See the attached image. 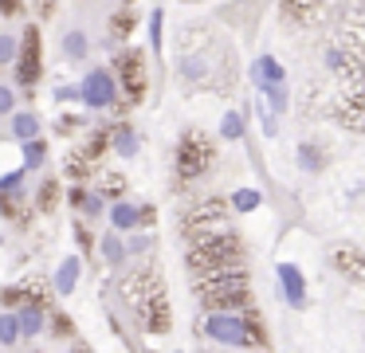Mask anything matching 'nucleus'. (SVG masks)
Returning <instances> with one entry per match:
<instances>
[{"instance_id": "nucleus-13", "label": "nucleus", "mask_w": 365, "mask_h": 353, "mask_svg": "<svg viewBox=\"0 0 365 353\" xmlns=\"http://www.w3.org/2000/svg\"><path fill=\"white\" fill-rule=\"evenodd\" d=\"M299 169L302 173H322L326 169V153H322V145H314V141H299Z\"/></svg>"}, {"instance_id": "nucleus-16", "label": "nucleus", "mask_w": 365, "mask_h": 353, "mask_svg": "<svg viewBox=\"0 0 365 353\" xmlns=\"http://www.w3.org/2000/svg\"><path fill=\"white\" fill-rule=\"evenodd\" d=\"M244 130H247L244 110H228V114L220 118V138L224 141H240V138H244Z\"/></svg>"}, {"instance_id": "nucleus-24", "label": "nucleus", "mask_w": 365, "mask_h": 353, "mask_svg": "<svg viewBox=\"0 0 365 353\" xmlns=\"http://www.w3.org/2000/svg\"><path fill=\"white\" fill-rule=\"evenodd\" d=\"M338 267L346 275H354V279H361V275H365V259H354V247L338 251Z\"/></svg>"}, {"instance_id": "nucleus-11", "label": "nucleus", "mask_w": 365, "mask_h": 353, "mask_svg": "<svg viewBox=\"0 0 365 353\" xmlns=\"http://www.w3.org/2000/svg\"><path fill=\"white\" fill-rule=\"evenodd\" d=\"M259 94H263V106H267L275 118H283L287 110H291V86H287V83H279V86H263Z\"/></svg>"}, {"instance_id": "nucleus-20", "label": "nucleus", "mask_w": 365, "mask_h": 353, "mask_svg": "<svg viewBox=\"0 0 365 353\" xmlns=\"http://www.w3.org/2000/svg\"><path fill=\"white\" fill-rule=\"evenodd\" d=\"M138 149H142L138 133L130 130V126H118V130H114V153L118 157H138Z\"/></svg>"}, {"instance_id": "nucleus-27", "label": "nucleus", "mask_w": 365, "mask_h": 353, "mask_svg": "<svg viewBox=\"0 0 365 353\" xmlns=\"http://www.w3.org/2000/svg\"><path fill=\"white\" fill-rule=\"evenodd\" d=\"M322 63H326V67H330V71H346L349 55L341 51V47H326V51H322Z\"/></svg>"}, {"instance_id": "nucleus-23", "label": "nucleus", "mask_w": 365, "mask_h": 353, "mask_svg": "<svg viewBox=\"0 0 365 353\" xmlns=\"http://www.w3.org/2000/svg\"><path fill=\"white\" fill-rule=\"evenodd\" d=\"M24 173H28V169L0 177V200H4V196H24Z\"/></svg>"}, {"instance_id": "nucleus-5", "label": "nucleus", "mask_w": 365, "mask_h": 353, "mask_svg": "<svg viewBox=\"0 0 365 353\" xmlns=\"http://www.w3.org/2000/svg\"><path fill=\"white\" fill-rule=\"evenodd\" d=\"M247 75H252V83H255V91H263V86H279V83H287V71H283V63L275 59V55H259V59L247 67Z\"/></svg>"}, {"instance_id": "nucleus-15", "label": "nucleus", "mask_w": 365, "mask_h": 353, "mask_svg": "<svg viewBox=\"0 0 365 353\" xmlns=\"http://www.w3.org/2000/svg\"><path fill=\"white\" fill-rule=\"evenodd\" d=\"M177 75H181L185 83H205V78H208V63L200 59V55H185V59L177 63Z\"/></svg>"}, {"instance_id": "nucleus-28", "label": "nucleus", "mask_w": 365, "mask_h": 353, "mask_svg": "<svg viewBox=\"0 0 365 353\" xmlns=\"http://www.w3.org/2000/svg\"><path fill=\"white\" fill-rule=\"evenodd\" d=\"M145 247H150V235H138V232L126 235V251H130V255H142Z\"/></svg>"}, {"instance_id": "nucleus-26", "label": "nucleus", "mask_w": 365, "mask_h": 353, "mask_svg": "<svg viewBox=\"0 0 365 353\" xmlns=\"http://www.w3.org/2000/svg\"><path fill=\"white\" fill-rule=\"evenodd\" d=\"M16 98H20V94H16V86L0 78V118H9L12 110H16Z\"/></svg>"}, {"instance_id": "nucleus-32", "label": "nucleus", "mask_w": 365, "mask_h": 353, "mask_svg": "<svg viewBox=\"0 0 365 353\" xmlns=\"http://www.w3.org/2000/svg\"><path fill=\"white\" fill-rule=\"evenodd\" d=\"M0 353H4V349H0Z\"/></svg>"}, {"instance_id": "nucleus-2", "label": "nucleus", "mask_w": 365, "mask_h": 353, "mask_svg": "<svg viewBox=\"0 0 365 353\" xmlns=\"http://www.w3.org/2000/svg\"><path fill=\"white\" fill-rule=\"evenodd\" d=\"M79 102L87 110H110L118 102V78L110 67H91L79 78Z\"/></svg>"}, {"instance_id": "nucleus-7", "label": "nucleus", "mask_w": 365, "mask_h": 353, "mask_svg": "<svg viewBox=\"0 0 365 353\" xmlns=\"http://www.w3.org/2000/svg\"><path fill=\"white\" fill-rule=\"evenodd\" d=\"M208 157H212V149H205L197 138H185V145H181V177H197V173L208 165Z\"/></svg>"}, {"instance_id": "nucleus-10", "label": "nucleus", "mask_w": 365, "mask_h": 353, "mask_svg": "<svg viewBox=\"0 0 365 353\" xmlns=\"http://www.w3.org/2000/svg\"><path fill=\"white\" fill-rule=\"evenodd\" d=\"M59 47H63L67 63H83L91 55V36L83 28H67L63 31V44H59Z\"/></svg>"}, {"instance_id": "nucleus-18", "label": "nucleus", "mask_w": 365, "mask_h": 353, "mask_svg": "<svg viewBox=\"0 0 365 353\" xmlns=\"http://www.w3.org/2000/svg\"><path fill=\"white\" fill-rule=\"evenodd\" d=\"M20 153H24V169H40L48 161V141L32 138V141H20Z\"/></svg>"}, {"instance_id": "nucleus-3", "label": "nucleus", "mask_w": 365, "mask_h": 353, "mask_svg": "<svg viewBox=\"0 0 365 353\" xmlns=\"http://www.w3.org/2000/svg\"><path fill=\"white\" fill-rule=\"evenodd\" d=\"M275 279H279V295L291 310H307V275H302L299 263H279L275 267Z\"/></svg>"}, {"instance_id": "nucleus-14", "label": "nucleus", "mask_w": 365, "mask_h": 353, "mask_svg": "<svg viewBox=\"0 0 365 353\" xmlns=\"http://www.w3.org/2000/svg\"><path fill=\"white\" fill-rule=\"evenodd\" d=\"M24 342V334H20V318L16 310H4L0 314V349H12V345Z\"/></svg>"}, {"instance_id": "nucleus-9", "label": "nucleus", "mask_w": 365, "mask_h": 353, "mask_svg": "<svg viewBox=\"0 0 365 353\" xmlns=\"http://www.w3.org/2000/svg\"><path fill=\"white\" fill-rule=\"evenodd\" d=\"M79 275H83V259L79 255H67L63 263L56 267V290L59 295H75V287H79Z\"/></svg>"}, {"instance_id": "nucleus-6", "label": "nucleus", "mask_w": 365, "mask_h": 353, "mask_svg": "<svg viewBox=\"0 0 365 353\" xmlns=\"http://www.w3.org/2000/svg\"><path fill=\"white\" fill-rule=\"evenodd\" d=\"M40 130H43V122H40L36 110H12V114H9L12 141H32V138H40Z\"/></svg>"}, {"instance_id": "nucleus-1", "label": "nucleus", "mask_w": 365, "mask_h": 353, "mask_svg": "<svg viewBox=\"0 0 365 353\" xmlns=\"http://www.w3.org/2000/svg\"><path fill=\"white\" fill-rule=\"evenodd\" d=\"M200 334L216 345H228V349H247V345H259V329L247 314L240 310H208L200 322Z\"/></svg>"}, {"instance_id": "nucleus-19", "label": "nucleus", "mask_w": 365, "mask_h": 353, "mask_svg": "<svg viewBox=\"0 0 365 353\" xmlns=\"http://www.w3.org/2000/svg\"><path fill=\"white\" fill-rule=\"evenodd\" d=\"M259 204H263V193H259V188H236V193H232V212H240V216L255 212Z\"/></svg>"}, {"instance_id": "nucleus-4", "label": "nucleus", "mask_w": 365, "mask_h": 353, "mask_svg": "<svg viewBox=\"0 0 365 353\" xmlns=\"http://www.w3.org/2000/svg\"><path fill=\"white\" fill-rule=\"evenodd\" d=\"M106 220H110L114 232L130 235V232H138V227L145 224V208H138V204H130V200H118V204L106 208Z\"/></svg>"}, {"instance_id": "nucleus-8", "label": "nucleus", "mask_w": 365, "mask_h": 353, "mask_svg": "<svg viewBox=\"0 0 365 353\" xmlns=\"http://www.w3.org/2000/svg\"><path fill=\"white\" fill-rule=\"evenodd\" d=\"M98 251H103V263L106 267H122V263H126V255H130V251H126V235L114 232V227H110V232H103Z\"/></svg>"}, {"instance_id": "nucleus-17", "label": "nucleus", "mask_w": 365, "mask_h": 353, "mask_svg": "<svg viewBox=\"0 0 365 353\" xmlns=\"http://www.w3.org/2000/svg\"><path fill=\"white\" fill-rule=\"evenodd\" d=\"M20 59V31H0V67H16Z\"/></svg>"}, {"instance_id": "nucleus-12", "label": "nucleus", "mask_w": 365, "mask_h": 353, "mask_svg": "<svg viewBox=\"0 0 365 353\" xmlns=\"http://www.w3.org/2000/svg\"><path fill=\"white\" fill-rule=\"evenodd\" d=\"M16 318H20V334H24V337H40L43 326H48V318H43V306H20Z\"/></svg>"}, {"instance_id": "nucleus-30", "label": "nucleus", "mask_w": 365, "mask_h": 353, "mask_svg": "<svg viewBox=\"0 0 365 353\" xmlns=\"http://www.w3.org/2000/svg\"><path fill=\"white\" fill-rule=\"evenodd\" d=\"M67 353H75V349H67Z\"/></svg>"}, {"instance_id": "nucleus-29", "label": "nucleus", "mask_w": 365, "mask_h": 353, "mask_svg": "<svg viewBox=\"0 0 365 353\" xmlns=\"http://www.w3.org/2000/svg\"><path fill=\"white\" fill-rule=\"evenodd\" d=\"M56 102H79V83L56 86Z\"/></svg>"}, {"instance_id": "nucleus-25", "label": "nucleus", "mask_w": 365, "mask_h": 353, "mask_svg": "<svg viewBox=\"0 0 365 353\" xmlns=\"http://www.w3.org/2000/svg\"><path fill=\"white\" fill-rule=\"evenodd\" d=\"M255 114H259V130H263V138H279V118L271 114L263 102H255Z\"/></svg>"}, {"instance_id": "nucleus-22", "label": "nucleus", "mask_w": 365, "mask_h": 353, "mask_svg": "<svg viewBox=\"0 0 365 353\" xmlns=\"http://www.w3.org/2000/svg\"><path fill=\"white\" fill-rule=\"evenodd\" d=\"M161 39H165V8H153L150 12V47H153V55L161 51Z\"/></svg>"}, {"instance_id": "nucleus-31", "label": "nucleus", "mask_w": 365, "mask_h": 353, "mask_svg": "<svg viewBox=\"0 0 365 353\" xmlns=\"http://www.w3.org/2000/svg\"><path fill=\"white\" fill-rule=\"evenodd\" d=\"M173 353H181V349H173Z\"/></svg>"}, {"instance_id": "nucleus-21", "label": "nucleus", "mask_w": 365, "mask_h": 353, "mask_svg": "<svg viewBox=\"0 0 365 353\" xmlns=\"http://www.w3.org/2000/svg\"><path fill=\"white\" fill-rule=\"evenodd\" d=\"M75 200L83 204V216L87 220H98V216H106V200L98 193H75Z\"/></svg>"}]
</instances>
